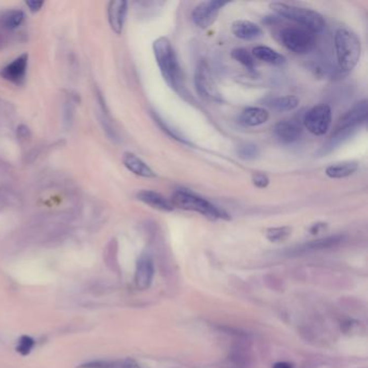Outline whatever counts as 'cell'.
Instances as JSON below:
<instances>
[{
  "mask_svg": "<svg viewBox=\"0 0 368 368\" xmlns=\"http://www.w3.org/2000/svg\"><path fill=\"white\" fill-rule=\"evenodd\" d=\"M154 54L165 82L177 93H183L184 76L173 45L166 37L157 38L153 43Z\"/></svg>",
  "mask_w": 368,
  "mask_h": 368,
  "instance_id": "1",
  "label": "cell"
},
{
  "mask_svg": "<svg viewBox=\"0 0 368 368\" xmlns=\"http://www.w3.org/2000/svg\"><path fill=\"white\" fill-rule=\"evenodd\" d=\"M335 49L340 71L344 74L351 72L358 65L362 52L358 35L346 27L338 28L335 34Z\"/></svg>",
  "mask_w": 368,
  "mask_h": 368,
  "instance_id": "2",
  "label": "cell"
},
{
  "mask_svg": "<svg viewBox=\"0 0 368 368\" xmlns=\"http://www.w3.org/2000/svg\"><path fill=\"white\" fill-rule=\"evenodd\" d=\"M171 202L174 207H178L185 209V211H191L200 213L201 215L205 216L209 219H230L224 209L218 208L214 204H212L206 199H204L200 196L195 195L194 192L186 189H179L174 192L172 196Z\"/></svg>",
  "mask_w": 368,
  "mask_h": 368,
  "instance_id": "3",
  "label": "cell"
},
{
  "mask_svg": "<svg viewBox=\"0 0 368 368\" xmlns=\"http://www.w3.org/2000/svg\"><path fill=\"white\" fill-rule=\"evenodd\" d=\"M270 8L278 15L294 21L297 24H300L301 27L308 29L313 34L321 33L325 27L323 16L312 9L297 7L294 4L279 1L271 2Z\"/></svg>",
  "mask_w": 368,
  "mask_h": 368,
  "instance_id": "4",
  "label": "cell"
},
{
  "mask_svg": "<svg viewBox=\"0 0 368 368\" xmlns=\"http://www.w3.org/2000/svg\"><path fill=\"white\" fill-rule=\"evenodd\" d=\"M280 39L286 49L296 54H307L315 46V36L301 26H289L282 29Z\"/></svg>",
  "mask_w": 368,
  "mask_h": 368,
  "instance_id": "5",
  "label": "cell"
},
{
  "mask_svg": "<svg viewBox=\"0 0 368 368\" xmlns=\"http://www.w3.org/2000/svg\"><path fill=\"white\" fill-rule=\"evenodd\" d=\"M195 85L198 94L202 98L215 103L223 102V96L213 79L211 69L205 62L198 64L195 74Z\"/></svg>",
  "mask_w": 368,
  "mask_h": 368,
  "instance_id": "6",
  "label": "cell"
},
{
  "mask_svg": "<svg viewBox=\"0 0 368 368\" xmlns=\"http://www.w3.org/2000/svg\"><path fill=\"white\" fill-rule=\"evenodd\" d=\"M303 123L313 135H324L331 124V110L328 105L320 104L308 110Z\"/></svg>",
  "mask_w": 368,
  "mask_h": 368,
  "instance_id": "7",
  "label": "cell"
},
{
  "mask_svg": "<svg viewBox=\"0 0 368 368\" xmlns=\"http://www.w3.org/2000/svg\"><path fill=\"white\" fill-rule=\"evenodd\" d=\"M229 3V1H221V0L203 1L199 3L192 11V20H194L195 24L200 28H208L214 24V22L217 19L220 9H223L225 5Z\"/></svg>",
  "mask_w": 368,
  "mask_h": 368,
  "instance_id": "8",
  "label": "cell"
},
{
  "mask_svg": "<svg viewBox=\"0 0 368 368\" xmlns=\"http://www.w3.org/2000/svg\"><path fill=\"white\" fill-rule=\"evenodd\" d=\"M367 121V101H361L344 115L338 122L335 130H347L356 132L358 128L366 123Z\"/></svg>",
  "mask_w": 368,
  "mask_h": 368,
  "instance_id": "9",
  "label": "cell"
},
{
  "mask_svg": "<svg viewBox=\"0 0 368 368\" xmlns=\"http://www.w3.org/2000/svg\"><path fill=\"white\" fill-rule=\"evenodd\" d=\"M28 67V54L23 53L7 64L0 71V76L4 80L14 84H22L25 81Z\"/></svg>",
  "mask_w": 368,
  "mask_h": 368,
  "instance_id": "10",
  "label": "cell"
},
{
  "mask_svg": "<svg viewBox=\"0 0 368 368\" xmlns=\"http://www.w3.org/2000/svg\"><path fill=\"white\" fill-rule=\"evenodd\" d=\"M342 240H343L342 236H330V237H326L322 239H318V240L303 243L301 245H298V246L287 249L286 255L298 256V255H303L307 253L318 252V250L337 246V245H339L342 242Z\"/></svg>",
  "mask_w": 368,
  "mask_h": 368,
  "instance_id": "11",
  "label": "cell"
},
{
  "mask_svg": "<svg viewBox=\"0 0 368 368\" xmlns=\"http://www.w3.org/2000/svg\"><path fill=\"white\" fill-rule=\"evenodd\" d=\"M155 266L153 258L148 254H143L137 261L135 272V284L138 289H147L153 283Z\"/></svg>",
  "mask_w": 368,
  "mask_h": 368,
  "instance_id": "12",
  "label": "cell"
},
{
  "mask_svg": "<svg viewBox=\"0 0 368 368\" xmlns=\"http://www.w3.org/2000/svg\"><path fill=\"white\" fill-rule=\"evenodd\" d=\"M108 22L113 31L120 35L123 31L127 14V1L124 0H114L110 1L107 8Z\"/></svg>",
  "mask_w": 368,
  "mask_h": 368,
  "instance_id": "13",
  "label": "cell"
},
{
  "mask_svg": "<svg viewBox=\"0 0 368 368\" xmlns=\"http://www.w3.org/2000/svg\"><path fill=\"white\" fill-rule=\"evenodd\" d=\"M302 130L295 121H280L274 126V134L280 142L284 144H293L301 136Z\"/></svg>",
  "mask_w": 368,
  "mask_h": 368,
  "instance_id": "14",
  "label": "cell"
},
{
  "mask_svg": "<svg viewBox=\"0 0 368 368\" xmlns=\"http://www.w3.org/2000/svg\"><path fill=\"white\" fill-rule=\"evenodd\" d=\"M136 198L137 200L159 211L171 212L174 209L171 200L153 190H141L137 192Z\"/></svg>",
  "mask_w": 368,
  "mask_h": 368,
  "instance_id": "15",
  "label": "cell"
},
{
  "mask_svg": "<svg viewBox=\"0 0 368 368\" xmlns=\"http://www.w3.org/2000/svg\"><path fill=\"white\" fill-rule=\"evenodd\" d=\"M122 161H123V164L127 170L133 174L137 175V176L147 178H153L157 176V174L154 172V170H151V167L147 163L144 162L141 158H138L136 155L132 153H125L123 157H122Z\"/></svg>",
  "mask_w": 368,
  "mask_h": 368,
  "instance_id": "16",
  "label": "cell"
},
{
  "mask_svg": "<svg viewBox=\"0 0 368 368\" xmlns=\"http://www.w3.org/2000/svg\"><path fill=\"white\" fill-rule=\"evenodd\" d=\"M232 33L242 40H254L261 37L262 29L255 23L246 20H238L232 23Z\"/></svg>",
  "mask_w": 368,
  "mask_h": 368,
  "instance_id": "17",
  "label": "cell"
},
{
  "mask_svg": "<svg viewBox=\"0 0 368 368\" xmlns=\"http://www.w3.org/2000/svg\"><path fill=\"white\" fill-rule=\"evenodd\" d=\"M269 119V113L260 107H247L240 115L239 121L244 126H258L266 123Z\"/></svg>",
  "mask_w": 368,
  "mask_h": 368,
  "instance_id": "18",
  "label": "cell"
},
{
  "mask_svg": "<svg viewBox=\"0 0 368 368\" xmlns=\"http://www.w3.org/2000/svg\"><path fill=\"white\" fill-rule=\"evenodd\" d=\"M252 55L256 57L257 60L268 63L270 64V65L274 66H281L286 62V58L284 55L279 53L276 50L269 48V46L265 45H258L254 48Z\"/></svg>",
  "mask_w": 368,
  "mask_h": 368,
  "instance_id": "19",
  "label": "cell"
},
{
  "mask_svg": "<svg viewBox=\"0 0 368 368\" xmlns=\"http://www.w3.org/2000/svg\"><path fill=\"white\" fill-rule=\"evenodd\" d=\"M359 168V163L355 161H344L335 163L326 167V175L329 178H344L354 174Z\"/></svg>",
  "mask_w": 368,
  "mask_h": 368,
  "instance_id": "20",
  "label": "cell"
},
{
  "mask_svg": "<svg viewBox=\"0 0 368 368\" xmlns=\"http://www.w3.org/2000/svg\"><path fill=\"white\" fill-rule=\"evenodd\" d=\"M80 368H142L132 359L118 361H91L81 365Z\"/></svg>",
  "mask_w": 368,
  "mask_h": 368,
  "instance_id": "21",
  "label": "cell"
},
{
  "mask_svg": "<svg viewBox=\"0 0 368 368\" xmlns=\"http://www.w3.org/2000/svg\"><path fill=\"white\" fill-rule=\"evenodd\" d=\"M268 105H269L272 109L280 113L290 112V110H294L298 107V105H299V99L294 95L279 96L271 99V101L268 103Z\"/></svg>",
  "mask_w": 368,
  "mask_h": 368,
  "instance_id": "22",
  "label": "cell"
},
{
  "mask_svg": "<svg viewBox=\"0 0 368 368\" xmlns=\"http://www.w3.org/2000/svg\"><path fill=\"white\" fill-rule=\"evenodd\" d=\"M25 20V13L22 10H11L8 11L2 17L3 26L9 31H14L19 28Z\"/></svg>",
  "mask_w": 368,
  "mask_h": 368,
  "instance_id": "23",
  "label": "cell"
},
{
  "mask_svg": "<svg viewBox=\"0 0 368 368\" xmlns=\"http://www.w3.org/2000/svg\"><path fill=\"white\" fill-rule=\"evenodd\" d=\"M231 56L232 58H235L237 62L242 64V65L246 69H248L249 72L253 73L255 71V60L253 55L250 54L246 49L238 48L232 50Z\"/></svg>",
  "mask_w": 368,
  "mask_h": 368,
  "instance_id": "24",
  "label": "cell"
},
{
  "mask_svg": "<svg viewBox=\"0 0 368 368\" xmlns=\"http://www.w3.org/2000/svg\"><path fill=\"white\" fill-rule=\"evenodd\" d=\"M237 154L239 158H241L243 160H254L259 156L260 151L257 145L253 143H244L238 146Z\"/></svg>",
  "mask_w": 368,
  "mask_h": 368,
  "instance_id": "25",
  "label": "cell"
},
{
  "mask_svg": "<svg viewBox=\"0 0 368 368\" xmlns=\"http://www.w3.org/2000/svg\"><path fill=\"white\" fill-rule=\"evenodd\" d=\"M291 229L289 227H274L269 228L266 232V237L269 241L278 243L286 240L290 236Z\"/></svg>",
  "mask_w": 368,
  "mask_h": 368,
  "instance_id": "26",
  "label": "cell"
},
{
  "mask_svg": "<svg viewBox=\"0 0 368 368\" xmlns=\"http://www.w3.org/2000/svg\"><path fill=\"white\" fill-rule=\"evenodd\" d=\"M35 347V340L32 337L23 336L19 340V344L16 347V351L21 353L22 355H27L31 353L33 348Z\"/></svg>",
  "mask_w": 368,
  "mask_h": 368,
  "instance_id": "27",
  "label": "cell"
},
{
  "mask_svg": "<svg viewBox=\"0 0 368 368\" xmlns=\"http://www.w3.org/2000/svg\"><path fill=\"white\" fill-rule=\"evenodd\" d=\"M155 119H156V122H157V123L160 125V127L163 128V131H165V132H166V133L168 134V135H170L171 137L175 138V139H176V141H179L180 143H184V144H186V145H191L188 141H187V139H185L183 136H180L179 134H177L176 131L173 130V128H171V127H168V125H167L166 123H164V122H163V120H161V119L159 118V117H158V116H155Z\"/></svg>",
  "mask_w": 368,
  "mask_h": 368,
  "instance_id": "28",
  "label": "cell"
},
{
  "mask_svg": "<svg viewBox=\"0 0 368 368\" xmlns=\"http://www.w3.org/2000/svg\"><path fill=\"white\" fill-rule=\"evenodd\" d=\"M252 182L253 185L257 187V188H266V187L269 185L270 180L264 173H254L252 175Z\"/></svg>",
  "mask_w": 368,
  "mask_h": 368,
  "instance_id": "29",
  "label": "cell"
},
{
  "mask_svg": "<svg viewBox=\"0 0 368 368\" xmlns=\"http://www.w3.org/2000/svg\"><path fill=\"white\" fill-rule=\"evenodd\" d=\"M25 3L28 7L29 11H32V12H38V11L42 8V5L44 4V1H36V0H29V1H26Z\"/></svg>",
  "mask_w": 368,
  "mask_h": 368,
  "instance_id": "30",
  "label": "cell"
},
{
  "mask_svg": "<svg viewBox=\"0 0 368 368\" xmlns=\"http://www.w3.org/2000/svg\"><path fill=\"white\" fill-rule=\"evenodd\" d=\"M326 227V224H315L311 227V233H313V235H315V233H319L321 230H323L324 228Z\"/></svg>",
  "mask_w": 368,
  "mask_h": 368,
  "instance_id": "31",
  "label": "cell"
},
{
  "mask_svg": "<svg viewBox=\"0 0 368 368\" xmlns=\"http://www.w3.org/2000/svg\"><path fill=\"white\" fill-rule=\"evenodd\" d=\"M273 368H293V365L287 363V362H278V363L274 364Z\"/></svg>",
  "mask_w": 368,
  "mask_h": 368,
  "instance_id": "32",
  "label": "cell"
}]
</instances>
